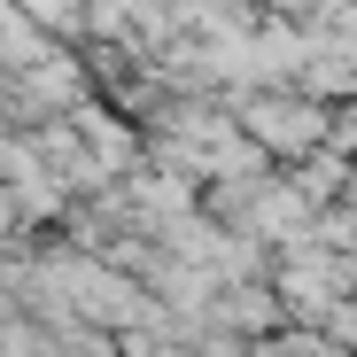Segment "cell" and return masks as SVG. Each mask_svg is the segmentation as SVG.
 I'll use <instances>...</instances> for the list:
<instances>
[]
</instances>
